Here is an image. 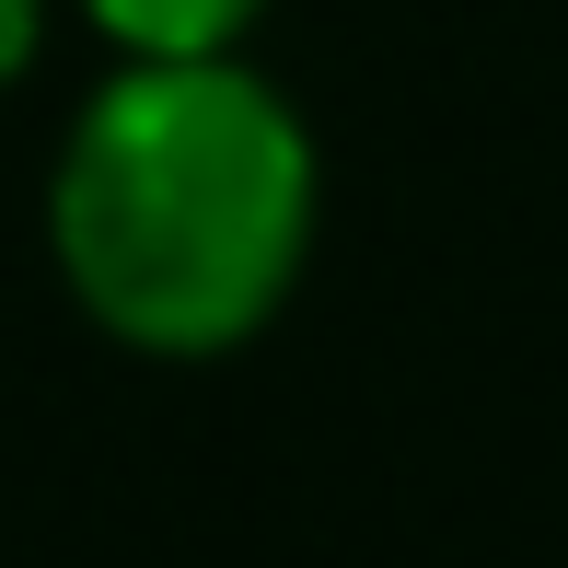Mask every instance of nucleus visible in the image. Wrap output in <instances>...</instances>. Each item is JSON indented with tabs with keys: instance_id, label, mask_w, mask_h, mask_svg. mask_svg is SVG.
Here are the masks:
<instances>
[{
	"instance_id": "1",
	"label": "nucleus",
	"mask_w": 568,
	"mask_h": 568,
	"mask_svg": "<svg viewBox=\"0 0 568 568\" xmlns=\"http://www.w3.org/2000/svg\"><path fill=\"white\" fill-rule=\"evenodd\" d=\"M47 244L105 337L244 348L314 255V140L244 59H128L59 151Z\"/></svg>"
},
{
	"instance_id": "2",
	"label": "nucleus",
	"mask_w": 568,
	"mask_h": 568,
	"mask_svg": "<svg viewBox=\"0 0 568 568\" xmlns=\"http://www.w3.org/2000/svg\"><path fill=\"white\" fill-rule=\"evenodd\" d=\"M128 59H232L267 0H82Z\"/></svg>"
},
{
	"instance_id": "3",
	"label": "nucleus",
	"mask_w": 568,
	"mask_h": 568,
	"mask_svg": "<svg viewBox=\"0 0 568 568\" xmlns=\"http://www.w3.org/2000/svg\"><path fill=\"white\" fill-rule=\"evenodd\" d=\"M36 36H47V0H0V93L36 70Z\"/></svg>"
}]
</instances>
